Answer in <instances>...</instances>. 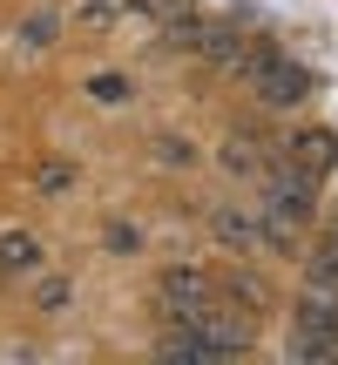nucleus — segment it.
I'll list each match as a JSON object with an SVG mask.
<instances>
[{
  "label": "nucleus",
  "instance_id": "nucleus-14",
  "mask_svg": "<svg viewBox=\"0 0 338 365\" xmlns=\"http://www.w3.org/2000/svg\"><path fill=\"white\" fill-rule=\"evenodd\" d=\"M156 163H169V170H190V163H196V143H183V135H163V143H156Z\"/></svg>",
  "mask_w": 338,
  "mask_h": 365
},
{
  "label": "nucleus",
  "instance_id": "nucleus-3",
  "mask_svg": "<svg viewBox=\"0 0 338 365\" xmlns=\"http://www.w3.org/2000/svg\"><path fill=\"white\" fill-rule=\"evenodd\" d=\"M257 210L271 223H285V230H304V223H318V182L298 176L285 156H277V163L257 170Z\"/></svg>",
  "mask_w": 338,
  "mask_h": 365
},
{
  "label": "nucleus",
  "instance_id": "nucleus-15",
  "mask_svg": "<svg viewBox=\"0 0 338 365\" xmlns=\"http://www.w3.org/2000/svg\"><path fill=\"white\" fill-rule=\"evenodd\" d=\"M108 250H116V257H129V250H143V230H129V223H108Z\"/></svg>",
  "mask_w": 338,
  "mask_h": 365
},
{
  "label": "nucleus",
  "instance_id": "nucleus-8",
  "mask_svg": "<svg viewBox=\"0 0 338 365\" xmlns=\"http://www.w3.org/2000/svg\"><path fill=\"white\" fill-rule=\"evenodd\" d=\"M304 284H312V291H338V223L318 230L312 257H304Z\"/></svg>",
  "mask_w": 338,
  "mask_h": 365
},
{
  "label": "nucleus",
  "instance_id": "nucleus-7",
  "mask_svg": "<svg viewBox=\"0 0 338 365\" xmlns=\"http://www.w3.org/2000/svg\"><path fill=\"white\" fill-rule=\"evenodd\" d=\"M210 230H217V244H230V250H257V203L210 210Z\"/></svg>",
  "mask_w": 338,
  "mask_h": 365
},
{
  "label": "nucleus",
  "instance_id": "nucleus-1",
  "mask_svg": "<svg viewBox=\"0 0 338 365\" xmlns=\"http://www.w3.org/2000/svg\"><path fill=\"white\" fill-rule=\"evenodd\" d=\"M237 75L250 81V95H257L264 108H304L312 102V68L291 61V54H277V48H244Z\"/></svg>",
  "mask_w": 338,
  "mask_h": 365
},
{
  "label": "nucleus",
  "instance_id": "nucleus-12",
  "mask_svg": "<svg viewBox=\"0 0 338 365\" xmlns=\"http://www.w3.org/2000/svg\"><path fill=\"white\" fill-rule=\"evenodd\" d=\"M54 34H61V21H54V14H27V21L14 27V41H21V48H54Z\"/></svg>",
  "mask_w": 338,
  "mask_h": 365
},
{
  "label": "nucleus",
  "instance_id": "nucleus-6",
  "mask_svg": "<svg viewBox=\"0 0 338 365\" xmlns=\"http://www.w3.org/2000/svg\"><path fill=\"white\" fill-rule=\"evenodd\" d=\"M48 271V244L34 230H0V277H34Z\"/></svg>",
  "mask_w": 338,
  "mask_h": 365
},
{
  "label": "nucleus",
  "instance_id": "nucleus-10",
  "mask_svg": "<svg viewBox=\"0 0 338 365\" xmlns=\"http://www.w3.org/2000/svg\"><path fill=\"white\" fill-rule=\"evenodd\" d=\"M27 284H34V312H48V318H61L68 304H75V284H68L61 271H34Z\"/></svg>",
  "mask_w": 338,
  "mask_h": 365
},
{
  "label": "nucleus",
  "instance_id": "nucleus-11",
  "mask_svg": "<svg viewBox=\"0 0 338 365\" xmlns=\"http://www.w3.org/2000/svg\"><path fill=\"white\" fill-rule=\"evenodd\" d=\"M75 163H61V156H48V163H34V196H48V203H54V196H68V190H75Z\"/></svg>",
  "mask_w": 338,
  "mask_h": 365
},
{
  "label": "nucleus",
  "instance_id": "nucleus-4",
  "mask_svg": "<svg viewBox=\"0 0 338 365\" xmlns=\"http://www.w3.org/2000/svg\"><path fill=\"white\" fill-rule=\"evenodd\" d=\"M210 298H217V271H203V264H163V271H156V304H163V318L203 312Z\"/></svg>",
  "mask_w": 338,
  "mask_h": 365
},
{
  "label": "nucleus",
  "instance_id": "nucleus-16",
  "mask_svg": "<svg viewBox=\"0 0 338 365\" xmlns=\"http://www.w3.org/2000/svg\"><path fill=\"white\" fill-rule=\"evenodd\" d=\"M325 223H338V196H332V210H325Z\"/></svg>",
  "mask_w": 338,
  "mask_h": 365
},
{
  "label": "nucleus",
  "instance_id": "nucleus-9",
  "mask_svg": "<svg viewBox=\"0 0 338 365\" xmlns=\"http://www.w3.org/2000/svg\"><path fill=\"white\" fill-rule=\"evenodd\" d=\"M217 163H223V170H230L237 182H257V170H264V163H271V156H264V143H257V135H230Z\"/></svg>",
  "mask_w": 338,
  "mask_h": 365
},
{
  "label": "nucleus",
  "instance_id": "nucleus-13",
  "mask_svg": "<svg viewBox=\"0 0 338 365\" xmlns=\"http://www.w3.org/2000/svg\"><path fill=\"white\" fill-rule=\"evenodd\" d=\"M88 95H95L102 108H122L135 88H129V75H116V68H108V75H88Z\"/></svg>",
  "mask_w": 338,
  "mask_h": 365
},
{
  "label": "nucleus",
  "instance_id": "nucleus-2",
  "mask_svg": "<svg viewBox=\"0 0 338 365\" xmlns=\"http://www.w3.org/2000/svg\"><path fill=\"white\" fill-rule=\"evenodd\" d=\"M285 359L291 365H325L338 359V291H304L285 325Z\"/></svg>",
  "mask_w": 338,
  "mask_h": 365
},
{
  "label": "nucleus",
  "instance_id": "nucleus-5",
  "mask_svg": "<svg viewBox=\"0 0 338 365\" xmlns=\"http://www.w3.org/2000/svg\"><path fill=\"white\" fill-rule=\"evenodd\" d=\"M285 163H291V170H298V176L325 182V176L338 170V135L325 129V122H312V129H298V135H291V143H285Z\"/></svg>",
  "mask_w": 338,
  "mask_h": 365
}]
</instances>
